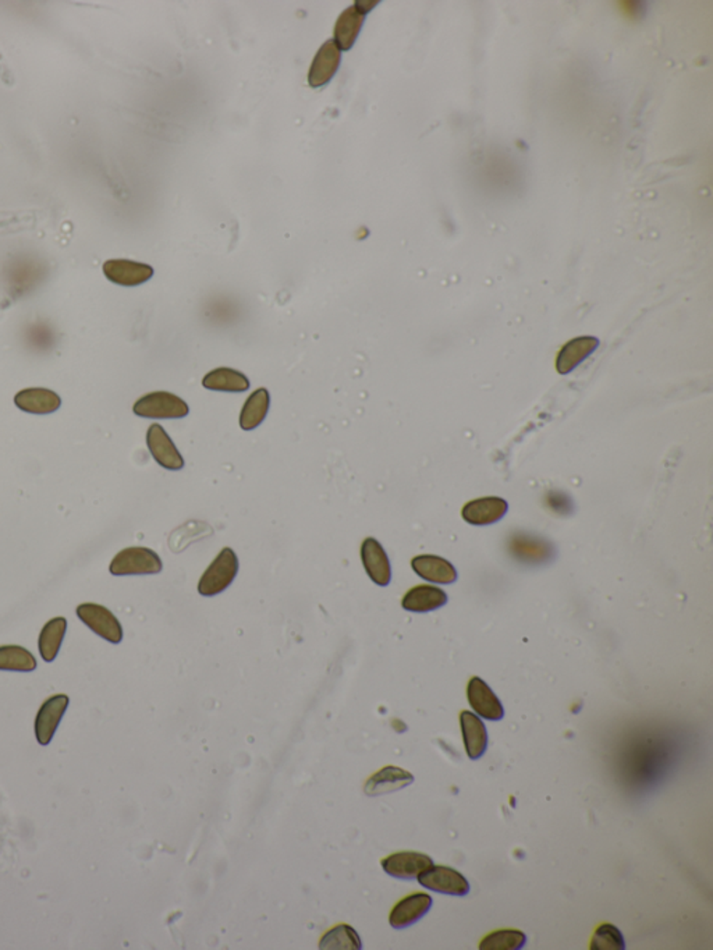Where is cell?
Here are the masks:
<instances>
[{"label":"cell","mask_w":713,"mask_h":950,"mask_svg":"<svg viewBox=\"0 0 713 950\" xmlns=\"http://www.w3.org/2000/svg\"><path fill=\"white\" fill-rule=\"evenodd\" d=\"M590 949L592 950H624L626 941L619 928L613 924H602L593 934Z\"/></svg>","instance_id":"cell-28"},{"label":"cell","mask_w":713,"mask_h":950,"mask_svg":"<svg viewBox=\"0 0 713 950\" xmlns=\"http://www.w3.org/2000/svg\"><path fill=\"white\" fill-rule=\"evenodd\" d=\"M460 725H462L463 740H464L468 758L480 760L488 749V731H486L485 723L470 710H463L460 714Z\"/></svg>","instance_id":"cell-16"},{"label":"cell","mask_w":713,"mask_h":950,"mask_svg":"<svg viewBox=\"0 0 713 950\" xmlns=\"http://www.w3.org/2000/svg\"><path fill=\"white\" fill-rule=\"evenodd\" d=\"M432 898L428 893L417 892L401 899L389 915V923L395 930H404L419 923L432 907Z\"/></svg>","instance_id":"cell-11"},{"label":"cell","mask_w":713,"mask_h":950,"mask_svg":"<svg viewBox=\"0 0 713 950\" xmlns=\"http://www.w3.org/2000/svg\"><path fill=\"white\" fill-rule=\"evenodd\" d=\"M70 699L65 694L50 697L39 708L36 718V736L41 746H48L52 742L59 723L68 710Z\"/></svg>","instance_id":"cell-7"},{"label":"cell","mask_w":713,"mask_h":950,"mask_svg":"<svg viewBox=\"0 0 713 950\" xmlns=\"http://www.w3.org/2000/svg\"><path fill=\"white\" fill-rule=\"evenodd\" d=\"M467 697L471 708L484 720L497 722L505 717V708H503L502 702L485 681L478 676H474L468 681Z\"/></svg>","instance_id":"cell-8"},{"label":"cell","mask_w":713,"mask_h":950,"mask_svg":"<svg viewBox=\"0 0 713 950\" xmlns=\"http://www.w3.org/2000/svg\"><path fill=\"white\" fill-rule=\"evenodd\" d=\"M412 782H414V775L406 771V769L393 765L385 766V768L378 771L377 774H374L367 781L364 792L369 797H377V795H388V793L404 789V787L410 786Z\"/></svg>","instance_id":"cell-15"},{"label":"cell","mask_w":713,"mask_h":950,"mask_svg":"<svg viewBox=\"0 0 713 950\" xmlns=\"http://www.w3.org/2000/svg\"><path fill=\"white\" fill-rule=\"evenodd\" d=\"M146 444L156 463L166 470L177 471L185 467V459L162 425H151L146 432Z\"/></svg>","instance_id":"cell-9"},{"label":"cell","mask_w":713,"mask_h":950,"mask_svg":"<svg viewBox=\"0 0 713 950\" xmlns=\"http://www.w3.org/2000/svg\"><path fill=\"white\" fill-rule=\"evenodd\" d=\"M271 396L265 388L251 393L240 412V427L244 431L255 430L262 424L270 411Z\"/></svg>","instance_id":"cell-24"},{"label":"cell","mask_w":713,"mask_h":950,"mask_svg":"<svg viewBox=\"0 0 713 950\" xmlns=\"http://www.w3.org/2000/svg\"><path fill=\"white\" fill-rule=\"evenodd\" d=\"M36 669L37 659L28 649L20 646H0V670L33 672Z\"/></svg>","instance_id":"cell-25"},{"label":"cell","mask_w":713,"mask_h":950,"mask_svg":"<svg viewBox=\"0 0 713 950\" xmlns=\"http://www.w3.org/2000/svg\"><path fill=\"white\" fill-rule=\"evenodd\" d=\"M164 569L162 559L150 548L133 547L121 550L109 566L113 576H141L158 574Z\"/></svg>","instance_id":"cell-2"},{"label":"cell","mask_w":713,"mask_h":950,"mask_svg":"<svg viewBox=\"0 0 713 950\" xmlns=\"http://www.w3.org/2000/svg\"><path fill=\"white\" fill-rule=\"evenodd\" d=\"M103 273L109 281L121 286H140L154 276L153 266L130 260H109L103 263Z\"/></svg>","instance_id":"cell-10"},{"label":"cell","mask_w":713,"mask_h":950,"mask_svg":"<svg viewBox=\"0 0 713 950\" xmlns=\"http://www.w3.org/2000/svg\"><path fill=\"white\" fill-rule=\"evenodd\" d=\"M68 630V620L65 617H55L49 620L39 635L38 648L45 662H53L58 656Z\"/></svg>","instance_id":"cell-23"},{"label":"cell","mask_w":713,"mask_h":950,"mask_svg":"<svg viewBox=\"0 0 713 950\" xmlns=\"http://www.w3.org/2000/svg\"><path fill=\"white\" fill-rule=\"evenodd\" d=\"M526 934L518 930H500L488 934L478 945L481 950H518L526 946Z\"/></svg>","instance_id":"cell-27"},{"label":"cell","mask_w":713,"mask_h":950,"mask_svg":"<svg viewBox=\"0 0 713 950\" xmlns=\"http://www.w3.org/2000/svg\"><path fill=\"white\" fill-rule=\"evenodd\" d=\"M16 406L29 414H50L59 410L62 400L55 392L44 388H31L18 392L15 398Z\"/></svg>","instance_id":"cell-21"},{"label":"cell","mask_w":713,"mask_h":950,"mask_svg":"<svg viewBox=\"0 0 713 950\" xmlns=\"http://www.w3.org/2000/svg\"><path fill=\"white\" fill-rule=\"evenodd\" d=\"M509 509L506 500L489 496L471 500L463 507V518L473 526H489L502 520Z\"/></svg>","instance_id":"cell-14"},{"label":"cell","mask_w":713,"mask_h":950,"mask_svg":"<svg viewBox=\"0 0 713 950\" xmlns=\"http://www.w3.org/2000/svg\"><path fill=\"white\" fill-rule=\"evenodd\" d=\"M340 60H342V53L334 39L325 42L314 58L310 73H308V84L313 88H319L331 82L336 71L339 70Z\"/></svg>","instance_id":"cell-12"},{"label":"cell","mask_w":713,"mask_h":950,"mask_svg":"<svg viewBox=\"0 0 713 950\" xmlns=\"http://www.w3.org/2000/svg\"><path fill=\"white\" fill-rule=\"evenodd\" d=\"M446 603H448V595L443 590L435 585L422 584L411 588L404 595L401 605L406 611L414 612V614H427V612L442 608L446 605Z\"/></svg>","instance_id":"cell-18"},{"label":"cell","mask_w":713,"mask_h":950,"mask_svg":"<svg viewBox=\"0 0 713 950\" xmlns=\"http://www.w3.org/2000/svg\"><path fill=\"white\" fill-rule=\"evenodd\" d=\"M319 947L321 949L361 950L363 949V942H361L360 935L356 933L354 928H351L350 925L342 924L332 928L331 931L325 934L322 936L321 942H319Z\"/></svg>","instance_id":"cell-26"},{"label":"cell","mask_w":713,"mask_h":950,"mask_svg":"<svg viewBox=\"0 0 713 950\" xmlns=\"http://www.w3.org/2000/svg\"><path fill=\"white\" fill-rule=\"evenodd\" d=\"M367 13L363 12L356 4L347 7L337 18L335 24V44L340 50H348L354 47L356 38L360 36Z\"/></svg>","instance_id":"cell-19"},{"label":"cell","mask_w":713,"mask_h":950,"mask_svg":"<svg viewBox=\"0 0 713 950\" xmlns=\"http://www.w3.org/2000/svg\"><path fill=\"white\" fill-rule=\"evenodd\" d=\"M202 385L207 390L218 392H246L250 388V380L236 369L217 368L205 375Z\"/></svg>","instance_id":"cell-22"},{"label":"cell","mask_w":713,"mask_h":950,"mask_svg":"<svg viewBox=\"0 0 713 950\" xmlns=\"http://www.w3.org/2000/svg\"><path fill=\"white\" fill-rule=\"evenodd\" d=\"M424 888L436 893L451 896H467L470 893V882L467 878L451 867L432 866L417 877Z\"/></svg>","instance_id":"cell-5"},{"label":"cell","mask_w":713,"mask_h":950,"mask_svg":"<svg viewBox=\"0 0 713 950\" xmlns=\"http://www.w3.org/2000/svg\"><path fill=\"white\" fill-rule=\"evenodd\" d=\"M361 559H363L367 574L375 584L380 585V587L389 585L390 580H392L390 560L377 539L372 537L364 539L363 545H361Z\"/></svg>","instance_id":"cell-13"},{"label":"cell","mask_w":713,"mask_h":950,"mask_svg":"<svg viewBox=\"0 0 713 950\" xmlns=\"http://www.w3.org/2000/svg\"><path fill=\"white\" fill-rule=\"evenodd\" d=\"M598 346H600V340L592 336L576 337L568 345H564L556 360L559 374L566 375L573 371L590 354L597 350Z\"/></svg>","instance_id":"cell-20"},{"label":"cell","mask_w":713,"mask_h":950,"mask_svg":"<svg viewBox=\"0 0 713 950\" xmlns=\"http://www.w3.org/2000/svg\"><path fill=\"white\" fill-rule=\"evenodd\" d=\"M239 573V559L230 548H223L211 566L202 574L198 582V592L202 597H215L228 590Z\"/></svg>","instance_id":"cell-1"},{"label":"cell","mask_w":713,"mask_h":950,"mask_svg":"<svg viewBox=\"0 0 713 950\" xmlns=\"http://www.w3.org/2000/svg\"><path fill=\"white\" fill-rule=\"evenodd\" d=\"M383 871L398 880H415L425 870L433 866L432 859L417 851H400L390 854L380 861Z\"/></svg>","instance_id":"cell-6"},{"label":"cell","mask_w":713,"mask_h":950,"mask_svg":"<svg viewBox=\"0 0 713 950\" xmlns=\"http://www.w3.org/2000/svg\"><path fill=\"white\" fill-rule=\"evenodd\" d=\"M411 568L415 573L427 582L452 584L457 580V571L454 566L441 556H415L411 560Z\"/></svg>","instance_id":"cell-17"},{"label":"cell","mask_w":713,"mask_h":950,"mask_svg":"<svg viewBox=\"0 0 713 950\" xmlns=\"http://www.w3.org/2000/svg\"><path fill=\"white\" fill-rule=\"evenodd\" d=\"M77 616L95 635L112 644L123 640V629L117 617L105 606L98 603H82L77 608Z\"/></svg>","instance_id":"cell-4"},{"label":"cell","mask_w":713,"mask_h":950,"mask_svg":"<svg viewBox=\"0 0 713 950\" xmlns=\"http://www.w3.org/2000/svg\"><path fill=\"white\" fill-rule=\"evenodd\" d=\"M133 411L144 419H183L188 414V404L169 392H154L135 401Z\"/></svg>","instance_id":"cell-3"}]
</instances>
